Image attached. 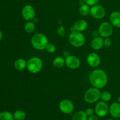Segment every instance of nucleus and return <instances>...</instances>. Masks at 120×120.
Here are the masks:
<instances>
[{"label": "nucleus", "mask_w": 120, "mask_h": 120, "mask_svg": "<svg viewBox=\"0 0 120 120\" xmlns=\"http://www.w3.org/2000/svg\"><path fill=\"white\" fill-rule=\"evenodd\" d=\"M101 92L100 89L96 87L89 88L86 91L84 94V99L87 103H94L100 99Z\"/></svg>", "instance_id": "39448f33"}, {"label": "nucleus", "mask_w": 120, "mask_h": 120, "mask_svg": "<svg viewBox=\"0 0 120 120\" xmlns=\"http://www.w3.org/2000/svg\"><path fill=\"white\" fill-rule=\"evenodd\" d=\"M45 49L46 50V51L48 52V53H54L56 51V48L53 43H48Z\"/></svg>", "instance_id": "393cba45"}, {"label": "nucleus", "mask_w": 120, "mask_h": 120, "mask_svg": "<svg viewBox=\"0 0 120 120\" xmlns=\"http://www.w3.org/2000/svg\"><path fill=\"white\" fill-rule=\"evenodd\" d=\"M30 42L33 48L38 50L45 49L49 43L46 36L41 33L35 34L32 38Z\"/></svg>", "instance_id": "f03ea898"}, {"label": "nucleus", "mask_w": 120, "mask_h": 120, "mask_svg": "<svg viewBox=\"0 0 120 120\" xmlns=\"http://www.w3.org/2000/svg\"><path fill=\"white\" fill-rule=\"evenodd\" d=\"M21 14L25 21H30L34 19L35 16V10L34 7L30 5H26L23 7Z\"/></svg>", "instance_id": "9d476101"}, {"label": "nucleus", "mask_w": 120, "mask_h": 120, "mask_svg": "<svg viewBox=\"0 0 120 120\" xmlns=\"http://www.w3.org/2000/svg\"><path fill=\"white\" fill-rule=\"evenodd\" d=\"M57 34L60 37H63L66 34V30L64 26L62 25L59 26L57 29Z\"/></svg>", "instance_id": "a878e982"}, {"label": "nucleus", "mask_w": 120, "mask_h": 120, "mask_svg": "<svg viewBox=\"0 0 120 120\" xmlns=\"http://www.w3.org/2000/svg\"><path fill=\"white\" fill-rule=\"evenodd\" d=\"M43 68V62L39 57H33L27 61L26 69L32 74H36L41 71Z\"/></svg>", "instance_id": "20e7f679"}, {"label": "nucleus", "mask_w": 120, "mask_h": 120, "mask_svg": "<svg viewBox=\"0 0 120 120\" xmlns=\"http://www.w3.org/2000/svg\"><path fill=\"white\" fill-rule=\"evenodd\" d=\"M111 94L109 91H104L101 93L100 99L104 102H107L111 100Z\"/></svg>", "instance_id": "b1692460"}, {"label": "nucleus", "mask_w": 120, "mask_h": 120, "mask_svg": "<svg viewBox=\"0 0 120 120\" xmlns=\"http://www.w3.org/2000/svg\"><path fill=\"white\" fill-rule=\"evenodd\" d=\"M109 112L113 118H120V103L118 102L112 103L109 107Z\"/></svg>", "instance_id": "ddd939ff"}, {"label": "nucleus", "mask_w": 120, "mask_h": 120, "mask_svg": "<svg viewBox=\"0 0 120 120\" xmlns=\"http://www.w3.org/2000/svg\"><path fill=\"white\" fill-rule=\"evenodd\" d=\"M84 1H85V3L89 5V6H93L97 4L100 0H84Z\"/></svg>", "instance_id": "cd10ccee"}, {"label": "nucleus", "mask_w": 120, "mask_h": 120, "mask_svg": "<svg viewBox=\"0 0 120 120\" xmlns=\"http://www.w3.org/2000/svg\"><path fill=\"white\" fill-rule=\"evenodd\" d=\"M87 120H99V118L97 115H92V116L88 117Z\"/></svg>", "instance_id": "c756f323"}, {"label": "nucleus", "mask_w": 120, "mask_h": 120, "mask_svg": "<svg viewBox=\"0 0 120 120\" xmlns=\"http://www.w3.org/2000/svg\"><path fill=\"white\" fill-rule=\"evenodd\" d=\"M88 27V23L84 19H79L75 22L73 26V30H76L79 32H83Z\"/></svg>", "instance_id": "4468645a"}, {"label": "nucleus", "mask_w": 120, "mask_h": 120, "mask_svg": "<svg viewBox=\"0 0 120 120\" xmlns=\"http://www.w3.org/2000/svg\"><path fill=\"white\" fill-rule=\"evenodd\" d=\"M24 29L26 32L29 33V34L32 33L35 29V23L31 21H27V22H26V23L25 24Z\"/></svg>", "instance_id": "4be33fe9"}, {"label": "nucleus", "mask_w": 120, "mask_h": 120, "mask_svg": "<svg viewBox=\"0 0 120 120\" xmlns=\"http://www.w3.org/2000/svg\"><path fill=\"white\" fill-rule=\"evenodd\" d=\"M86 61L89 66L91 68H97L100 64L101 59L100 57L96 53L92 52L87 55Z\"/></svg>", "instance_id": "f8f14e48"}, {"label": "nucleus", "mask_w": 120, "mask_h": 120, "mask_svg": "<svg viewBox=\"0 0 120 120\" xmlns=\"http://www.w3.org/2000/svg\"><path fill=\"white\" fill-rule=\"evenodd\" d=\"M0 120H14V116L9 111L0 112Z\"/></svg>", "instance_id": "5701e85b"}, {"label": "nucleus", "mask_w": 120, "mask_h": 120, "mask_svg": "<svg viewBox=\"0 0 120 120\" xmlns=\"http://www.w3.org/2000/svg\"><path fill=\"white\" fill-rule=\"evenodd\" d=\"M89 81L93 87L101 89L104 87L108 83V76L102 69H95L89 75Z\"/></svg>", "instance_id": "f257e3e1"}, {"label": "nucleus", "mask_w": 120, "mask_h": 120, "mask_svg": "<svg viewBox=\"0 0 120 120\" xmlns=\"http://www.w3.org/2000/svg\"><path fill=\"white\" fill-rule=\"evenodd\" d=\"M69 41L73 47L80 48L85 43L86 38L81 32L72 30L69 36Z\"/></svg>", "instance_id": "7ed1b4c3"}, {"label": "nucleus", "mask_w": 120, "mask_h": 120, "mask_svg": "<svg viewBox=\"0 0 120 120\" xmlns=\"http://www.w3.org/2000/svg\"><path fill=\"white\" fill-rule=\"evenodd\" d=\"M112 120V119H108V120Z\"/></svg>", "instance_id": "473e14b6"}, {"label": "nucleus", "mask_w": 120, "mask_h": 120, "mask_svg": "<svg viewBox=\"0 0 120 120\" xmlns=\"http://www.w3.org/2000/svg\"><path fill=\"white\" fill-rule=\"evenodd\" d=\"M94 111L98 117H105L109 112V105L103 101L98 102L95 107Z\"/></svg>", "instance_id": "6e6552de"}, {"label": "nucleus", "mask_w": 120, "mask_h": 120, "mask_svg": "<svg viewBox=\"0 0 120 120\" xmlns=\"http://www.w3.org/2000/svg\"><path fill=\"white\" fill-rule=\"evenodd\" d=\"M65 64V59L62 56L56 57L53 60V66L56 69H60Z\"/></svg>", "instance_id": "a211bd4d"}, {"label": "nucleus", "mask_w": 120, "mask_h": 120, "mask_svg": "<svg viewBox=\"0 0 120 120\" xmlns=\"http://www.w3.org/2000/svg\"><path fill=\"white\" fill-rule=\"evenodd\" d=\"M88 116L84 111H78L72 117V120H87Z\"/></svg>", "instance_id": "6ab92c4d"}, {"label": "nucleus", "mask_w": 120, "mask_h": 120, "mask_svg": "<svg viewBox=\"0 0 120 120\" xmlns=\"http://www.w3.org/2000/svg\"><path fill=\"white\" fill-rule=\"evenodd\" d=\"M59 108L63 113L69 114L73 111L75 106L71 101L68 99H64L60 102L59 104Z\"/></svg>", "instance_id": "1a4fd4ad"}, {"label": "nucleus", "mask_w": 120, "mask_h": 120, "mask_svg": "<svg viewBox=\"0 0 120 120\" xmlns=\"http://www.w3.org/2000/svg\"></svg>", "instance_id": "72a5a7b5"}, {"label": "nucleus", "mask_w": 120, "mask_h": 120, "mask_svg": "<svg viewBox=\"0 0 120 120\" xmlns=\"http://www.w3.org/2000/svg\"><path fill=\"white\" fill-rule=\"evenodd\" d=\"M79 12L82 16H86L89 15L90 13V6L87 4L81 5L80 7L79 8Z\"/></svg>", "instance_id": "aec40b11"}, {"label": "nucleus", "mask_w": 120, "mask_h": 120, "mask_svg": "<svg viewBox=\"0 0 120 120\" xmlns=\"http://www.w3.org/2000/svg\"><path fill=\"white\" fill-rule=\"evenodd\" d=\"M65 64L70 69H77L80 65L79 59L74 55H68L65 59Z\"/></svg>", "instance_id": "9b49d317"}, {"label": "nucleus", "mask_w": 120, "mask_h": 120, "mask_svg": "<svg viewBox=\"0 0 120 120\" xmlns=\"http://www.w3.org/2000/svg\"><path fill=\"white\" fill-rule=\"evenodd\" d=\"M110 23L112 26L117 28H120V12L114 11L110 15Z\"/></svg>", "instance_id": "2eb2a0df"}, {"label": "nucleus", "mask_w": 120, "mask_h": 120, "mask_svg": "<svg viewBox=\"0 0 120 120\" xmlns=\"http://www.w3.org/2000/svg\"><path fill=\"white\" fill-rule=\"evenodd\" d=\"M113 33V26L110 22H104L98 27V34L102 38L110 37Z\"/></svg>", "instance_id": "423d86ee"}, {"label": "nucleus", "mask_w": 120, "mask_h": 120, "mask_svg": "<svg viewBox=\"0 0 120 120\" xmlns=\"http://www.w3.org/2000/svg\"><path fill=\"white\" fill-rule=\"evenodd\" d=\"M90 15L96 19H101L105 15V11L104 7L100 5H94L90 8Z\"/></svg>", "instance_id": "0eeeda50"}, {"label": "nucleus", "mask_w": 120, "mask_h": 120, "mask_svg": "<svg viewBox=\"0 0 120 120\" xmlns=\"http://www.w3.org/2000/svg\"><path fill=\"white\" fill-rule=\"evenodd\" d=\"M13 116L15 120H24L26 118L25 112L22 110H18L15 111Z\"/></svg>", "instance_id": "412c9836"}, {"label": "nucleus", "mask_w": 120, "mask_h": 120, "mask_svg": "<svg viewBox=\"0 0 120 120\" xmlns=\"http://www.w3.org/2000/svg\"><path fill=\"white\" fill-rule=\"evenodd\" d=\"M94 111V110L93 109H91V108H88V109H87L86 110H85L86 114V115L88 116V117L93 115Z\"/></svg>", "instance_id": "c85d7f7f"}, {"label": "nucleus", "mask_w": 120, "mask_h": 120, "mask_svg": "<svg viewBox=\"0 0 120 120\" xmlns=\"http://www.w3.org/2000/svg\"><path fill=\"white\" fill-rule=\"evenodd\" d=\"M104 39L101 36H95L91 42V47L94 50H100L103 46Z\"/></svg>", "instance_id": "dca6fc26"}, {"label": "nucleus", "mask_w": 120, "mask_h": 120, "mask_svg": "<svg viewBox=\"0 0 120 120\" xmlns=\"http://www.w3.org/2000/svg\"><path fill=\"white\" fill-rule=\"evenodd\" d=\"M26 65L27 61L22 58H19L16 59L14 62V68L18 71L24 70L25 68H26Z\"/></svg>", "instance_id": "f3484780"}, {"label": "nucleus", "mask_w": 120, "mask_h": 120, "mask_svg": "<svg viewBox=\"0 0 120 120\" xmlns=\"http://www.w3.org/2000/svg\"><path fill=\"white\" fill-rule=\"evenodd\" d=\"M111 43H112V42H111V39L110 37L104 38V41H103V45H104V46L105 48H110L111 45Z\"/></svg>", "instance_id": "bb28decb"}, {"label": "nucleus", "mask_w": 120, "mask_h": 120, "mask_svg": "<svg viewBox=\"0 0 120 120\" xmlns=\"http://www.w3.org/2000/svg\"><path fill=\"white\" fill-rule=\"evenodd\" d=\"M2 36H3V35H2V32L1 30H0V42L1 41L2 39Z\"/></svg>", "instance_id": "7c9ffc66"}, {"label": "nucleus", "mask_w": 120, "mask_h": 120, "mask_svg": "<svg viewBox=\"0 0 120 120\" xmlns=\"http://www.w3.org/2000/svg\"><path fill=\"white\" fill-rule=\"evenodd\" d=\"M118 102L120 103V96L118 97Z\"/></svg>", "instance_id": "2f4dec72"}]
</instances>
